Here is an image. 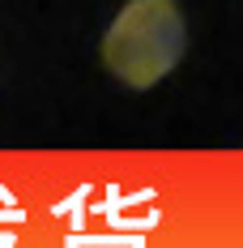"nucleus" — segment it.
<instances>
[{
	"instance_id": "nucleus-1",
	"label": "nucleus",
	"mask_w": 243,
	"mask_h": 248,
	"mask_svg": "<svg viewBox=\"0 0 243 248\" xmlns=\"http://www.w3.org/2000/svg\"><path fill=\"white\" fill-rule=\"evenodd\" d=\"M188 26L175 0H128L102 34V64L128 90H149L184 60Z\"/></svg>"
}]
</instances>
